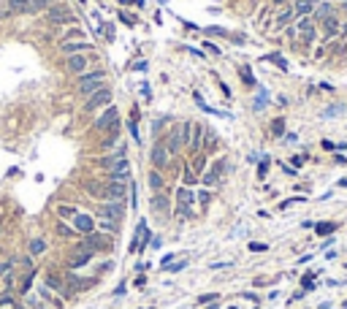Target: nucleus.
Returning a JSON list of instances; mask_svg holds the SVG:
<instances>
[{
    "mask_svg": "<svg viewBox=\"0 0 347 309\" xmlns=\"http://www.w3.org/2000/svg\"><path fill=\"white\" fill-rule=\"evenodd\" d=\"M79 244H82V247H87V249H92V253L98 255V253H111L114 241H111L109 236H106V234H101V230H92V234L82 236Z\"/></svg>",
    "mask_w": 347,
    "mask_h": 309,
    "instance_id": "obj_1",
    "label": "nucleus"
},
{
    "mask_svg": "<svg viewBox=\"0 0 347 309\" xmlns=\"http://www.w3.org/2000/svg\"><path fill=\"white\" fill-rule=\"evenodd\" d=\"M103 79H106L103 71H90V73L84 71L79 76V92L84 95V98H87V95H92L95 90H101V87H103Z\"/></svg>",
    "mask_w": 347,
    "mask_h": 309,
    "instance_id": "obj_2",
    "label": "nucleus"
},
{
    "mask_svg": "<svg viewBox=\"0 0 347 309\" xmlns=\"http://www.w3.org/2000/svg\"><path fill=\"white\" fill-rule=\"evenodd\" d=\"M111 87H101V90H95L92 95H87V101H84V109L87 111H98L103 109V106H111Z\"/></svg>",
    "mask_w": 347,
    "mask_h": 309,
    "instance_id": "obj_3",
    "label": "nucleus"
},
{
    "mask_svg": "<svg viewBox=\"0 0 347 309\" xmlns=\"http://www.w3.org/2000/svg\"><path fill=\"white\" fill-rule=\"evenodd\" d=\"M92 260H95V253H92V249H87V247H82V244H76L73 255L68 258V272H79V268L90 266Z\"/></svg>",
    "mask_w": 347,
    "mask_h": 309,
    "instance_id": "obj_4",
    "label": "nucleus"
},
{
    "mask_svg": "<svg viewBox=\"0 0 347 309\" xmlns=\"http://www.w3.org/2000/svg\"><path fill=\"white\" fill-rule=\"evenodd\" d=\"M98 217L101 220H111V223H120L125 217V204L122 201H103L101 209H98Z\"/></svg>",
    "mask_w": 347,
    "mask_h": 309,
    "instance_id": "obj_5",
    "label": "nucleus"
},
{
    "mask_svg": "<svg viewBox=\"0 0 347 309\" xmlns=\"http://www.w3.org/2000/svg\"><path fill=\"white\" fill-rule=\"evenodd\" d=\"M8 6H11V11L33 14V11H41V8L54 6V0H8Z\"/></svg>",
    "mask_w": 347,
    "mask_h": 309,
    "instance_id": "obj_6",
    "label": "nucleus"
},
{
    "mask_svg": "<svg viewBox=\"0 0 347 309\" xmlns=\"http://www.w3.org/2000/svg\"><path fill=\"white\" fill-rule=\"evenodd\" d=\"M71 225H73V230H76L79 236H87V234H92V230H98L95 217L87 215V211H76V217L71 220Z\"/></svg>",
    "mask_w": 347,
    "mask_h": 309,
    "instance_id": "obj_7",
    "label": "nucleus"
},
{
    "mask_svg": "<svg viewBox=\"0 0 347 309\" xmlns=\"http://www.w3.org/2000/svg\"><path fill=\"white\" fill-rule=\"evenodd\" d=\"M44 285L49 287L52 293H57L60 298H73V293L68 291V285H65V277H63V274H46V277H44Z\"/></svg>",
    "mask_w": 347,
    "mask_h": 309,
    "instance_id": "obj_8",
    "label": "nucleus"
},
{
    "mask_svg": "<svg viewBox=\"0 0 347 309\" xmlns=\"http://www.w3.org/2000/svg\"><path fill=\"white\" fill-rule=\"evenodd\" d=\"M65 285H68V291L76 296V293H82V291H90V287L95 285V279H87V277H79L76 272H65Z\"/></svg>",
    "mask_w": 347,
    "mask_h": 309,
    "instance_id": "obj_9",
    "label": "nucleus"
},
{
    "mask_svg": "<svg viewBox=\"0 0 347 309\" xmlns=\"http://www.w3.org/2000/svg\"><path fill=\"white\" fill-rule=\"evenodd\" d=\"M149 209H152V215H158L166 220L171 215V201L166 192H152V198H149Z\"/></svg>",
    "mask_w": 347,
    "mask_h": 309,
    "instance_id": "obj_10",
    "label": "nucleus"
},
{
    "mask_svg": "<svg viewBox=\"0 0 347 309\" xmlns=\"http://www.w3.org/2000/svg\"><path fill=\"white\" fill-rule=\"evenodd\" d=\"M46 16H49V22H54V25L73 22V14H71V8H68V6H49Z\"/></svg>",
    "mask_w": 347,
    "mask_h": 309,
    "instance_id": "obj_11",
    "label": "nucleus"
},
{
    "mask_svg": "<svg viewBox=\"0 0 347 309\" xmlns=\"http://www.w3.org/2000/svg\"><path fill=\"white\" fill-rule=\"evenodd\" d=\"M109 179L111 182H128L130 179V163L128 160H117L114 166H109Z\"/></svg>",
    "mask_w": 347,
    "mask_h": 309,
    "instance_id": "obj_12",
    "label": "nucleus"
},
{
    "mask_svg": "<svg viewBox=\"0 0 347 309\" xmlns=\"http://www.w3.org/2000/svg\"><path fill=\"white\" fill-rule=\"evenodd\" d=\"M117 106H109V109H106L101 117H98V122H95V128L98 130H109V128H117Z\"/></svg>",
    "mask_w": 347,
    "mask_h": 309,
    "instance_id": "obj_13",
    "label": "nucleus"
},
{
    "mask_svg": "<svg viewBox=\"0 0 347 309\" xmlns=\"http://www.w3.org/2000/svg\"><path fill=\"white\" fill-rule=\"evenodd\" d=\"M149 158H152V166H155L158 171H166L168 168V152H166L163 144H155V147H152Z\"/></svg>",
    "mask_w": 347,
    "mask_h": 309,
    "instance_id": "obj_14",
    "label": "nucleus"
},
{
    "mask_svg": "<svg viewBox=\"0 0 347 309\" xmlns=\"http://www.w3.org/2000/svg\"><path fill=\"white\" fill-rule=\"evenodd\" d=\"M60 49H63L65 57H71V54H87V49H92V44L90 41H63Z\"/></svg>",
    "mask_w": 347,
    "mask_h": 309,
    "instance_id": "obj_15",
    "label": "nucleus"
},
{
    "mask_svg": "<svg viewBox=\"0 0 347 309\" xmlns=\"http://www.w3.org/2000/svg\"><path fill=\"white\" fill-rule=\"evenodd\" d=\"M35 296L41 298V301H46V304H52L54 309H63V298L57 296V293H52L49 287H46L44 282H38V287H35Z\"/></svg>",
    "mask_w": 347,
    "mask_h": 309,
    "instance_id": "obj_16",
    "label": "nucleus"
},
{
    "mask_svg": "<svg viewBox=\"0 0 347 309\" xmlns=\"http://www.w3.org/2000/svg\"><path fill=\"white\" fill-rule=\"evenodd\" d=\"M204 133H206V128L201 122H192V136H190V144H187V149L196 154V152H201V147H204Z\"/></svg>",
    "mask_w": 347,
    "mask_h": 309,
    "instance_id": "obj_17",
    "label": "nucleus"
},
{
    "mask_svg": "<svg viewBox=\"0 0 347 309\" xmlns=\"http://www.w3.org/2000/svg\"><path fill=\"white\" fill-rule=\"evenodd\" d=\"M223 168H225V160H215V163H211L209 171L204 173V185H206V187L217 185V179L223 177Z\"/></svg>",
    "mask_w": 347,
    "mask_h": 309,
    "instance_id": "obj_18",
    "label": "nucleus"
},
{
    "mask_svg": "<svg viewBox=\"0 0 347 309\" xmlns=\"http://www.w3.org/2000/svg\"><path fill=\"white\" fill-rule=\"evenodd\" d=\"M65 65H68L71 73H79L82 76L90 63H87V54H71V57H65Z\"/></svg>",
    "mask_w": 347,
    "mask_h": 309,
    "instance_id": "obj_19",
    "label": "nucleus"
},
{
    "mask_svg": "<svg viewBox=\"0 0 347 309\" xmlns=\"http://www.w3.org/2000/svg\"><path fill=\"white\" fill-rule=\"evenodd\" d=\"M163 147H166V152H168V154H179V152H182L179 128H171V130H168V136H166V144H163Z\"/></svg>",
    "mask_w": 347,
    "mask_h": 309,
    "instance_id": "obj_20",
    "label": "nucleus"
},
{
    "mask_svg": "<svg viewBox=\"0 0 347 309\" xmlns=\"http://www.w3.org/2000/svg\"><path fill=\"white\" fill-rule=\"evenodd\" d=\"M177 204H182V206H196V190L192 187H177Z\"/></svg>",
    "mask_w": 347,
    "mask_h": 309,
    "instance_id": "obj_21",
    "label": "nucleus"
},
{
    "mask_svg": "<svg viewBox=\"0 0 347 309\" xmlns=\"http://www.w3.org/2000/svg\"><path fill=\"white\" fill-rule=\"evenodd\" d=\"M315 8H317V0H296V3H293L296 19H298V16H310Z\"/></svg>",
    "mask_w": 347,
    "mask_h": 309,
    "instance_id": "obj_22",
    "label": "nucleus"
},
{
    "mask_svg": "<svg viewBox=\"0 0 347 309\" xmlns=\"http://www.w3.org/2000/svg\"><path fill=\"white\" fill-rule=\"evenodd\" d=\"M125 152H128V147H125V144H120L117 149L109 152V154H106V158L101 160V166H103V168H109V166H114L117 160H125Z\"/></svg>",
    "mask_w": 347,
    "mask_h": 309,
    "instance_id": "obj_23",
    "label": "nucleus"
},
{
    "mask_svg": "<svg viewBox=\"0 0 347 309\" xmlns=\"http://www.w3.org/2000/svg\"><path fill=\"white\" fill-rule=\"evenodd\" d=\"M27 249H30V258H38V255H44L46 249H49V244H46V239H44V236H35V239H30Z\"/></svg>",
    "mask_w": 347,
    "mask_h": 309,
    "instance_id": "obj_24",
    "label": "nucleus"
},
{
    "mask_svg": "<svg viewBox=\"0 0 347 309\" xmlns=\"http://www.w3.org/2000/svg\"><path fill=\"white\" fill-rule=\"evenodd\" d=\"M147 185H149V190H152V192H163V187H166V179H163V173H160V171H149Z\"/></svg>",
    "mask_w": 347,
    "mask_h": 309,
    "instance_id": "obj_25",
    "label": "nucleus"
},
{
    "mask_svg": "<svg viewBox=\"0 0 347 309\" xmlns=\"http://www.w3.org/2000/svg\"><path fill=\"white\" fill-rule=\"evenodd\" d=\"M76 211H79V209H76L73 204H60V206H57V217H60L63 223H71V220L76 217Z\"/></svg>",
    "mask_w": 347,
    "mask_h": 309,
    "instance_id": "obj_26",
    "label": "nucleus"
},
{
    "mask_svg": "<svg viewBox=\"0 0 347 309\" xmlns=\"http://www.w3.org/2000/svg\"><path fill=\"white\" fill-rule=\"evenodd\" d=\"M296 19V11H293V6H287L285 11H279L277 14V27H287Z\"/></svg>",
    "mask_w": 347,
    "mask_h": 309,
    "instance_id": "obj_27",
    "label": "nucleus"
},
{
    "mask_svg": "<svg viewBox=\"0 0 347 309\" xmlns=\"http://www.w3.org/2000/svg\"><path fill=\"white\" fill-rule=\"evenodd\" d=\"M174 215H177L182 223H187V220H192L196 217V206H182V204H177V209H174Z\"/></svg>",
    "mask_w": 347,
    "mask_h": 309,
    "instance_id": "obj_28",
    "label": "nucleus"
},
{
    "mask_svg": "<svg viewBox=\"0 0 347 309\" xmlns=\"http://www.w3.org/2000/svg\"><path fill=\"white\" fill-rule=\"evenodd\" d=\"M182 171H185V173H182V182H185V187H196V182H198V173L192 171V166H185Z\"/></svg>",
    "mask_w": 347,
    "mask_h": 309,
    "instance_id": "obj_29",
    "label": "nucleus"
},
{
    "mask_svg": "<svg viewBox=\"0 0 347 309\" xmlns=\"http://www.w3.org/2000/svg\"><path fill=\"white\" fill-rule=\"evenodd\" d=\"M57 236H63V239H76L79 234L73 230V225H68V223H63V220H60V223H57Z\"/></svg>",
    "mask_w": 347,
    "mask_h": 309,
    "instance_id": "obj_30",
    "label": "nucleus"
},
{
    "mask_svg": "<svg viewBox=\"0 0 347 309\" xmlns=\"http://www.w3.org/2000/svg\"><path fill=\"white\" fill-rule=\"evenodd\" d=\"M196 201L201 204V209H206V206L211 204V190H209V187H201V190L196 192Z\"/></svg>",
    "mask_w": 347,
    "mask_h": 309,
    "instance_id": "obj_31",
    "label": "nucleus"
},
{
    "mask_svg": "<svg viewBox=\"0 0 347 309\" xmlns=\"http://www.w3.org/2000/svg\"><path fill=\"white\" fill-rule=\"evenodd\" d=\"M323 27H325V35H334V33H339V22H336V16H325L323 19Z\"/></svg>",
    "mask_w": 347,
    "mask_h": 309,
    "instance_id": "obj_32",
    "label": "nucleus"
},
{
    "mask_svg": "<svg viewBox=\"0 0 347 309\" xmlns=\"http://www.w3.org/2000/svg\"><path fill=\"white\" fill-rule=\"evenodd\" d=\"M190 136H192V122L179 125V139H182V147H187V144H190Z\"/></svg>",
    "mask_w": 347,
    "mask_h": 309,
    "instance_id": "obj_33",
    "label": "nucleus"
},
{
    "mask_svg": "<svg viewBox=\"0 0 347 309\" xmlns=\"http://www.w3.org/2000/svg\"><path fill=\"white\" fill-rule=\"evenodd\" d=\"M98 230H101V234H106V236H109V234H117V230H120V223H111V220H101V223H98Z\"/></svg>",
    "mask_w": 347,
    "mask_h": 309,
    "instance_id": "obj_34",
    "label": "nucleus"
},
{
    "mask_svg": "<svg viewBox=\"0 0 347 309\" xmlns=\"http://www.w3.org/2000/svg\"><path fill=\"white\" fill-rule=\"evenodd\" d=\"M336 230V223H317L315 225V234L317 236H329V234H334Z\"/></svg>",
    "mask_w": 347,
    "mask_h": 309,
    "instance_id": "obj_35",
    "label": "nucleus"
},
{
    "mask_svg": "<svg viewBox=\"0 0 347 309\" xmlns=\"http://www.w3.org/2000/svg\"><path fill=\"white\" fill-rule=\"evenodd\" d=\"M215 301H220V296H217V293H204V296H198V298H196V304H198V306H206V304H215Z\"/></svg>",
    "mask_w": 347,
    "mask_h": 309,
    "instance_id": "obj_36",
    "label": "nucleus"
},
{
    "mask_svg": "<svg viewBox=\"0 0 347 309\" xmlns=\"http://www.w3.org/2000/svg\"><path fill=\"white\" fill-rule=\"evenodd\" d=\"M312 14H315V19H325V16H331V6H329V3H323V6H317Z\"/></svg>",
    "mask_w": 347,
    "mask_h": 309,
    "instance_id": "obj_37",
    "label": "nucleus"
},
{
    "mask_svg": "<svg viewBox=\"0 0 347 309\" xmlns=\"http://www.w3.org/2000/svg\"><path fill=\"white\" fill-rule=\"evenodd\" d=\"M266 244H263V241H249V253H266Z\"/></svg>",
    "mask_w": 347,
    "mask_h": 309,
    "instance_id": "obj_38",
    "label": "nucleus"
},
{
    "mask_svg": "<svg viewBox=\"0 0 347 309\" xmlns=\"http://www.w3.org/2000/svg\"><path fill=\"white\" fill-rule=\"evenodd\" d=\"M272 133H274V136H282V133H285V122H282V120H274Z\"/></svg>",
    "mask_w": 347,
    "mask_h": 309,
    "instance_id": "obj_39",
    "label": "nucleus"
},
{
    "mask_svg": "<svg viewBox=\"0 0 347 309\" xmlns=\"http://www.w3.org/2000/svg\"><path fill=\"white\" fill-rule=\"evenodd\" d=\"M268 60H272L274 65H279V68H282V71L287 68V63H285V57H279V54H272V57H268Z\"/></svg>",
    "mask_w": 347,
    "mask_h": 309,
    "instance_id": "obj_40",
    "label": "nucleus"
},
{
    "mask_svg": "<svg viewBox=\"0 0 347 309\" xmlns=\"http://www.w3.org/2000/svg\"><path fill=\"white\" fill-rule=\"evenodd\" d=\"M266 173H268V160H263V163H260V166H258V177H260V179H263Z\"/></svg>",
    "mask_w": 347,
    "mask_h": 309,
    "instance_id": "obj_41",
    "label": "nucleus"
},
{
    "mask_svg": "<svg viewBox=\"0 0 347 309\" xmlns=\"http://www.w3.org/2000/svg\"><path fill=\"white\" fill-rule=\"evenodd\" d=\"M344 109H342V106H334V109H329V111H325V117H336V114H342Z\"/></svg>",
    "mask_w": 347,
    "mask_h": 309,
    "instance_id": "obj_42",
    "label": "nucleus"
},
{
    "mask_svg": "<svg viewBox=\"0 0 347 309\" xmlns=\"http://www.w3.org/2000/svg\"><path fill=\"white\" fill-rule=\"evenodd\" d=\"M185 266H187V260H179L177 266H168V272H182V268H185Z\"/></svg>",
    "mask_w": 347,
    "mask_h": 309,
    "instance_id": "obj_43",
    "label": "nucleus"
},
{
    "mask_svg": "<svg viewBox=\"0 0 347 309\" xmlns=\"http://www.w3.org/2000/svg\"><path fill=\"white\" fill-rule=\"evenodd\" d=\"M122 22L125 25H133V22H136V16H133V14H122Z\"/></svg>",
    "mask_w": 347,
    "mask_h": 309,
    "instance_id": "obj_44",
    "label": "nucleus"
},
{
    "mask_svg": "<svg viewBox=\"0 0 347 309\" xmlns=\"http://www.w3.org/2000/svg\"><path fill=\"white\" fill-rule=\"evenodd\" d=\"M323 149H331V152H334V149H336V144H331L329 139H325V141H323Z\"/></svg>",
    "mask_w": 347,
    "mask_h": 309,
    "instance_id": "obj_45",
    "label": "nucleus"
},
{
    "mask_svg": "<svg viewBox=\"0 0 347 309\" xmlns=\"http://www.w3.org/2000/svg\"><path fill=\"white\" fill-rule=\"evenodd\" d=\"M342 185H344V187H347V179H344V182H342Z\"/></svg>",
    "mask_w": 347,
    "mask_h": 309,
    "instance_id": "obj_46",
    "label": "nucleus"
},
{
    "mask_svg": "<svg viewBox=\"0 0 347 309\" xmlns=\"http://www.w3.org/2000/svg\"><path fill=\"white\" fill-rule=\"evenodd\" d=\"M344 309H347V301H344Z\"/></svg>",
    "mask_w": 347,
    "mask_h": 309,
    "instance_id": "obj_47",
    "label": "nucleus"
},
{
    "mask_svg": "<svg viewBox=\"0 0 347 309\" xmlns=\"http://www.w3.org/2000/svg\"><path fill=\"white\" fill-rule=\"evenodd\" d=\"M79 3H84V0H79Z\"/></svg>",
    "mask_w": 347,
    "mask_h": 309,
    "instance_id": "obj_48",
    "label": "nucleus"
},
{
    "mask_svg": "<svg viewBox=\"0 0 347 309\" xmlns=\"http://www.w3.org/2000/svg\"><path fill=\"white\" fill-rule=\"evenodd\" d=\"M144 309H149V306H144Z\"/></svg>",
    "mask_w": 347,
    "mask_h": 309,
    "instance_id": "obj_49",
    "label": "nucleus"
},
{
    "mask_svg": "<svg viewBox=\"0 0 347 309\" xmlns=\"http://www.w3.org/2000/svg\"><path fill=\"white\" fill-rule=\"evenodd\" d=\"M344 8H347V3H344Z\"/></svg>",
    "mask_w": 347,
    "mask_h": 309,
    "instance_id": "obj_50",
    "label": "nucleus"
}]
</instances>
